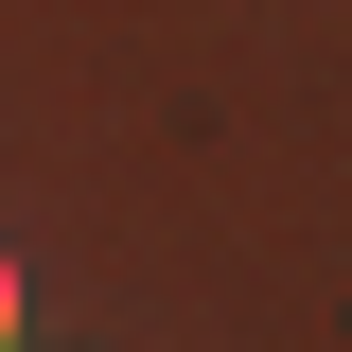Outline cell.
Here are the masks:
<instances>
[{
  "mask_svg": "<svg viewBox=\"0 0 352 352\" xmlns=\"http://www.w3.org/2000/svg\"><path fill=\"white\" fill-rule=\"evenodd\" d=\"M0 352H18V264H0Z\"/></svg>",
  "mask_w": 352,
  "mask_h": 352,
  "instance_id": "1",
  "label": "cell"
}]
</instances>
